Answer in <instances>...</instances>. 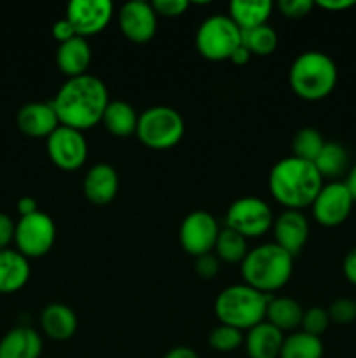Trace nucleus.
<instances>
[{"label": "nucleus", "instance_id": "1", "mask_svg": "<svg viewBox=\"0 0 356 358\" xmlns=\"http://www.w3.org/2000/svg\"><path fill=\"white\" fill-rule=\"evenodd\" d=\"M51 103L58 115L59 124L84 133L101 122L110 98L103 80L86 73V76L66 79Z\"/></svg>", "mask_w": 356, "mask_h": 358}, {"label": "nucleus", "instance_id": "2", "mask_svg": "<svg viewBox=\"0 0 356 358\" xmlns=\"http://www.w3.org/2000/svg\"><path fill=\"white\" fill-rule=\"evenodd\" d=\"M323 185V177L314 163L295 156L279 159L269 173V192L286 210L311 206Z\"/></svg>", "mask_w": 356, "mask_h": 358}, {"label": "nucleus", "instance_id": "3", "mask_svg": "<svg viewBox=\"0 0 356 358\" xmlns=\"http://www.w3.org/2000/svg\"><path fill=\"white\" fill-rule=\"evenodd\" d=\"M293 273V257L276 243H264L248 250L241 262L244 283L262 294L276 292L290 282Z\"/></svg>", "mask_w": 356, "mask_h": 358}, {"label": "nucleus", "instance_id": "4", "mask_svg": "<svg viewBox=\"0 0 356 358\" xmlns=\"http://www.w3.org/2000/svg\"><path fill=\"white\" fill-rule=\"evenodd\" d=\"M337 65L321 51H306L293 59L290 66V86L293 93L306 101L327 98L337 84Z\"/></svg>", "mask_w": 356, "mask_h": 358}, {"label": "nucleus", "instance_id": "5", "mask_svg": "<svg viewBox=\"0 0 356 358\" xmlns=\"http://www.w3.org/2000/svg\"><path fill=\"white\" fill-rule=\"evenodd\" d=\"M271 297L269 294L251 289L246 283L230 285L216 296L213 310L220 324L230 325L239 331H250L265 320Z\"/></svg>", "mask_w": 356, "mask_h": 358}, {"label": "nucleus", "instance_id": "6", "mask_svg": "<svg viewBox=\"0 0 356 358\" xmlns=\"http://www.w3.org/2000/svg\"><path fill=\"white\" fill-rule=\"evenodd\" d=\"M185 122L180 112L166 105H157L138 115L136 136L145 147L154 150H166L178 145L184 138Z\"/></svg>", "mask_w": 356, "mask_h": 358}, {"label": "nucleus", "instance_id": "7", "mask_svg": "<svg viewBox=\"0 0 356 358\" xmlns=\"http://www.w3.org/2000/svg\"><path fill=\"white\" fill-rule=\"evenodd\" d=\"M241 45V30L229 16L215 14L199 24L195 34L198 52L208 62H225Z\"/></svg>", "mask_w": 356, "mask_h": 358}, {"label": "nucleus", "instance_id": "8", "mask_svg": "<svg viewBox=\"0 0 356 358\" xmlns=\"http://www.w3.org/2000/svg\"><path fill=\"white\" fill-rule=\"evenodd\" d=\"M272 222L274 215L271 206L257 196H243L236 199L225 213V227L236 231L246 240L267 233Z\"/></svg>", "mask_w": 356, "mask_h": 358}, {"label": "nucleus", "instance_id": "9", "mask_svg": "<svg viewBox=\"0 0 356 358\" xmlns=\"http://www.w3.org/2000/svg\"><path fill=\"white\" fill-rule=\"evenodd\" d=\"M56 226L54 220L44 212H35L31 215L21 217L16 222L14 243L17 252L27 259L42 257L54 247Z\"/></svg>", "mask_w": 356, "mask_h": 358}, {"label": "nucleus", "instance_id": "10", "mask_svg": "<svg viewBox=\"0 0 356 358\" xmlns=\"http://www.w3.org/2000/svg\"><path fill=\"white\" fill-rule=\"evenodd\" d=\"M47 156L59 170L77 171L87 159L86 136L79 129L59 126L45 138Z\"/></svg>", "mask_w": 356, "mask_h": 358}, {"label": "nucleus", "instance_id": "11", "mask_svg": "<svg viewBox=\"0 0 356 358\" xmlns=\"http://www.w3.org/2000/svg\"><path fill=\"white\" fill-rule=\"evenodd\" d=\"M220 227L215 217L205 210L191 212L181 220L178 238L180 245L192 257H201L205 254H212L218 238Z\"/></svg>", "mask_w": 356, "mask_h": 358}, {"label": "nucleus", "instance_id": "12", "mask_svg": "<svg viewBox=\"0 0 356 358\" xmlns=\"http://www.w3.org/2000/svg\"><path fill=\"white\" fill-rule=\"evenodd\" d=\"M353 205L355 199L344 182H328L321 187L311 208L318 224L323 227H337L351 215Z\"/></svg>", "mask_w": 356, "mask_h": 358}, {"label": "nucleus", "instance_id": "13", "mask_svg": "<svg viewBox=\"0 0 356 358\" xmlns=\"http://www.w3.org/2000/svg\"><path fill=\"white\" fill-rule=\"evenodd\" d=\"M114 16L110 0H73L66 7V20L79 37H91L108 27Z\"/></svg>", "mask_w": 356, "mask_h": 358}, {"label": "nucleus", "instance_id": "14", "mask_svg": "<svg viewBox=\"0 0 356 358\" xmlns=\"http://www.w3.org/2000/svg\"><path fill=\"white\" fill-rule=\"evenodd\" d=\"M122 35L133 44H147L157 31V14L152 3L145 0H131L121 7L117 14Z\"/></svg>", "mask_w": 356, "mask_h": 358}, {"label": "nucleus", "instance_id": "15", "mask_svg": "<svg viewBox=\"0 0 356 358\" xmlns=\"http://www.w3.org/2000/svg\"><path fill=\"white\" fill-rule=\"evenodd\" d=\"M274 243L292 257L300 254L309 238V222L300 210H285L272 222Z\"/></svg>", "mask_w": 356, "mask_h": 358}, {"label": "nucleus", "instance_id": "16", "mask_svg": "<svg viewBox=\"0 0 356 358\" xmlns=\"http://www.w3.org/2000/svg\"><path fill=\"white\" fill-rule=\"evenodd\" d=\"M16 122L20 131L31 138H47L61 126L51 101H30L23 105L16 115Z\"/></svg>", "mask_w": 356, "mask_h": 358}, {"label": "nucleus", "instance_id": "17", "mask_svg": "<svg viewBox=\"0 0 356 358\" xmlns=\"http://www.w3.org/2000/svg\"><path fill=\"white\" fill-rule=\"evenodd\" d=\"M82 191L93 205H108L119 192V175L114 166L98 163L87 170L82 182Z\"/></svg>", "mask_w": 356, "mask_h": 358}, {"label": "nucleus", "instance_id": "18", "mask_svg": "<svg viewBox=\"0 0 356 358\" xmlns=\"http://www.w3.org/2000/svg\"><path fill=\"white\" fill-rule=\"evenodd\" d=\"M91 58H93V52H91L89 42L79 35L59 44L58 51H56V65H58L59 72L68 79L86 76L91 65Z\"/></svg>", "mask_w": 356, "mask_h": 358}, {"label": "nucleus", "instance_id": "19", "mask_svg": "<svg viewBox=\"0 0 356 358\" xmlns=\"http://www.w3.org/2000/svg\"><path fill=\"white\" fill-rule=\"evenodd\" d=\"M42 338L28 325L10 329L0 339V358H40Z\"/></svg>", "mask_w": 356, "mask_h": 358}, {"label": "nucleus", "instance_id": "20", "mask_svg": "<svg viewBox=\"0 0 356 358\" xmlns=\"http://www.w3.org/2000/svg\"><path fill=\"white\" fill-rule=\"evenodd\" d=\"M283 341V332L264 320L248 331L243 345L250 358H279Z\"/></svg>", "mask_w": 356, "mask_h": 358}, {"label": "nucleus", "instance_id": "21", "mask_svg": "<svg viewBox=\"0 0 356 358\" xmlns=\"http://www.w3.org/2000/svg\"><path fill=\"white\" fill-rule=\"evenodd\" d=\"M40 327L52 341H68L77 332V315L63 303H51L42 310Z\"/></svg>", "mask_w": 356, "mask_h": 358}, {"label": "nucleus", "instance_id": "22", "mask_svg": "<svg viewBox=\"0 0 356 358\" xmlns=\"http://www.w3.org/2000/svg\"><path fill=\"white\" fill-rule=\"evenodd\" d=\"M30 280V262L13 248L0 250V294H13Z\"/></svg>", "mask_w": 356, "mask_h": 358}, {"label": "nucleus", "instance_id": "23", "mask_svg": "<svg viewBox=\"0 0 356 358\" xmlns=\"http://www.w3.org/2000/svg\"><path fill=\"white\" fill-rule=\"evenodd\" d=\"M274 3L269 0H232L227 16L239 27V30H251L267 24Z\"/></svg>", "mask_w": 356, "mask_h": 358}, {"label": "nucleus", "instance_id": "24", "mask_svg": "<svg viewBox=\"0 0 356 358\" xmlns=\"http://www.w3.org/2000/svg\"><path fill=\"white\" fill-rule=\"evenodd\" d=\"M138 115L135 108L122 100H114L108 103L105 108V114L101 117V124L105 126L110 135L119 136V138H126L136 133V126H138Z\"/></svg>", "mask_w": 356, "mask_h": 358}, {"label": "nucleus", "instance_id": "25", "mask_svg": "<svg viewBox=\"0 0 356 358\" xmlns=\"http://www.w3.org/2000/svg\"><path fill=\"white\" fill-rule=\"evenodd\" d=\"M304 308L292 297H271L265 311V322L274 325L281 332L295 331L300 327Z\"/></svg>", "mask_w": 356, "mask_h": 358}, {"label": "nucleus", "instance_id": "26", "mask_svg": "<svg viewBox=\"0 0 356 358\" xmlns=\"http://www.w3.org/2000/svg\"><path fill=\"white\" fill-rule=\"evenodd\" d=\"M314 166L318 168L320 175L325 178H332L337 182L342 175H348L349 171V156L344 145L337 142H327L321 149L320 156L314 159Z\"/></svg>", "mask_w": 356, "mask_h": 358}, {"label": "nucleus", "instance_id": "27", "mask_svg": "<svg viewBox=\"0 0 356 358\" xmlns=\"http://www.w3.org/2000/svg\"><path fill=\"white\" fill-rule=\"evenodd\" d=\"M323 353L325 346L321 338L297 331L285 338L279 358H323Z\"/></svg>", "mask_w": 356, "mask_h": 358}, {"label": "nucleus", "instance_id": "28", "mask_svg": "<svg viewBox=\"0 0 356 358\" xmlns=\"http://www.w3.org/2000/svg\"><path fill=\"white\" fill-rule=\"evenodd\" d=\"M213 252L220 262L241 264L248 254V240L236 231L225 227V229H220Z\"/></svg>", "mask_w": 356, "mask_h": 358}, {"label": "nucleus", "instance_id": "29", "mask_svg": "<svg viewBox=\"0 0 356 358\" xmlns=\"http://www.w3.org/2000/svg\"><path fill=\"white\" fill-rule=\"evenodd\" d=\"M241 44L257 56H269L278 48V34L269 24L251 28V30H241Z\"/></svg>", "mask_w": 356, "mask_h": 358}, {"label": "nucleus", "instance_id": "30", "mask_svg": "<svg viewBox=\"0 0 356 358\" xmlns=\"http://www.w3.org/2000/svg\"><path fill=\"white\" fill-rule=\"evenodd\" d=\"M325 138L318 129L314 128H300L299 131L295 133L292 142V156L299 157V159L309 161V163H314L318 156H320L321 149L325 147Z\"/></svg>", "mask_w": 356, "mask_h": 358}, {"label": "nucleus", "instance_id": "31", "mask_svg": "<svg viewBox=\"0 0 356 358\" xmlns=\"http://www.w3.org/2000/svg\"><path fill=\"white\" fill-rule=\"evenodd\" d=\"M208 341H209V346H212L215 352L230 353L234 352V350L239 348V346H243L244 334L243 331H239V329L220 324L218 327L213 329Z\"/></svg>", "mask_w": 356, "mask_h": 358}, {"label": "nucleus", "instance_id": "32", "mask_svg": "<svg viewBox=\"0 0 356 358\" xmlns=\"http://www.w3.org/2000/svg\"><path fill=\"white\" fill-rule=\"evenodd\" d=\"M330 317H328V311L321 306H313L309 310L304 311V317H302V327L304 332L311 336H318L320 338L325 331L328 329L330 325Z\"/></svg>", "mask_w": 356, "mask_h": 358}, {"label": "nucleus", "instance_id": "33", "mask_svg": "<svg viewBox=\"0 0 356 358\" xmlns=\"http://www.w3.org/2000/svg\"><path fill=\"white\" fill-rule=\"evenodd\" d=\"M328 317L330 322L337 325H348L356 320V304L351 299H335L334 303L328 306Z\"/></svg>", "mask_w": 356, "mask_h": 358}, {"label": "nucleus", "instance_id": "34", "mask_svg": "<svg viewBox=\"0 0 356 358\" xmlns=\"http://www.w3.org/2000/svg\"><path fill=\"white\" fill-rule=\"evenodd\" d=\"M314 2L313 0H279L278 9L279 13L290 20H300L306 17L307 14L313 10Z\"/></svg>", "mask_w": 356, "mask_h": 358}, {"label": "nucleus", "instance_id": "35", "mask_svg": "<svg viewBox=\"0 0 356 358\" xmlns=\"http://www.w3.org/2000/svg\"><path fill=\"white\" fill-rule=\"evenodd\" d=\"M152 3L154 10H156L157 16L164 17H178L188 9L191 3L187 0H154Z\"/></svg>", "mask_w": 356, "mask_h": 358}, {"label": "nucleus", "instance_id": "36", "mask_svg": "<svg viewBox=\"0 0 356 358\" xmlns=\"http://www.w3.org/2000/svg\"><path fill=\"white\" fill-rule=\"evenodd\" d=\"M220 271V261L215 254H205L195 257V273L202 280H213Z\"/></svg>", "mask_w": 356, "mask_h": 358}, {"label": "nucleus", "instance_id": "37", "mask_svg": "<svg viewBox=\"0 0 356 358\" xmlns=\"http://www.w3.org/2000/svg\"><path fill=\"white\" fill-rule=\"evenodd\" d=\"M14 231H16V224L13 222L7 213L0 212V250L9 247L10 241H14Z\"/></svg>", "mask_w": 356, "mask_h": 358}, {"label": "nucleus", "instance_id": "38", "mask_svg": "<svg viewBox=\"0 0 356 358\" xmlns=\"http://www.w3.org/2000/svg\"><path fill=\"white\" fill-rule=\"evenodd\" d=\"M51 34H52V37H54V41H58L59 44H63V42H66V41H70V38L77 37V34H75V30H73L72 23H70L66 17H63V20H58L54 24H52Z\"/></svg>", "mask_w": 356, "mask_h": 358}, {"label": "nucleus", "instance_id": "39", "mask_svg": "<svg viewBox=\"0 0 356 358\" xmlns=\"http://www.w3.org/2000/svg\"><path fill=\"white\" fill-rule=\"evenodd\" d=\"M314 6H318L320 9L330 10V13H341V10H348L355 7L356 2L355 0H318V2H314Z\"/></svg>", "mask_w": 356, "mask_h": 358}, {"label": "nucleus", "instance_id": "40", "mask_svg": "<svg viewBox=\"0 0 356 358\" xmlns=\"http://www.w3.org/2000/svg\"><path fill=\"white\" fill-rule=\"evenodd\" d=\"M342 271H344L346 280L356 287V247L346 254L344 262H342Z\"/></svg>", "mask_w": 356, "mask_h": 358}, {"label": "nucleus", "instance_id": "41", "mask_svg": "<svg viewBox=\"0 0 356 358\" xmlns=\"http://www.w3.org/2000/svg\"><path fill=\"white\" fill-rule=\"evenodd\" d=\"M17 212H20L21 217L31 215V213L38 212L37 199L31 198V196H23V198H20V201H17Z\"/></svg>", "mask_w": 356, "mask_h": 358}, {"label": "nucleus", "instance_id": "42", "mask_svg": "<svg viewBox=\"0 0 356 358\" xmlns=\"http://www.w3.org/2000/svg\"><path fill=\"white\" fill-rule=\"evenodd\" d=\"M163 358H199V355L188 346H175Z\"/></svg>", "mask_w": 356, "mask_h": 358}, {"label": "nucleus", "instance_id": "43", "mask_svg": "<svg viewBox=\"0 0 356 358\" xmlns=\"http://www.w3.org/2000/svg\"><path fill=\"white\" fill-rule=\"evenodd\" d=\"M250 58H251V52L248 51L246 48H244L243 44L239 45V48L236 49V51L232 52V56H230V59L229 62H232L234 65H246L248 62H250Z\"/></svg>", "mask_w": 356, "mask_h": 358}, {"label": "nucleus", "instance_id": "44", "mask_svg": "<svg viewBox=\"0 0 356 358\" xmlns=\"http://www.w3.org/2000/svg\"><path fill=\"white\" fill-rule=\"evenodd\" d=\"M346 187L349 189V192H351V196H353V199H355L356 201V163L353 164L351 168H349V171H348V175H346Z\"/></svg>", "mask_w": 356, "mask_h": 358}, {"label": "nucleus", "instance_id": "45", "mask_svg": "<svg viewBox=\"0 0 356 358\" xmlns=\"http://www.w3.org/2000/svg\"><path fill=\"white\" fill-rule=\"evenodd\" d=\"M355 304H356V301H355Z\"/></svg>", "mask_w": 356, "mask_h": 358}]
</instances>
